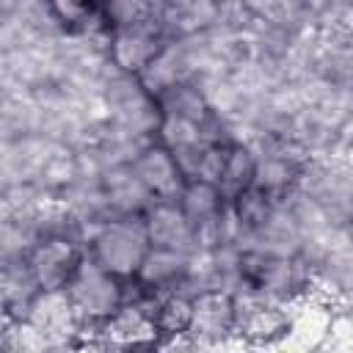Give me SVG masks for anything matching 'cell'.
Returning <instances> with one entry per match:
<instances>
[{
  "instance_id": "cell-1",
  "label": "cell",
  "mask_w": 353,
  "mask_h": 353,
  "mask_svg": "<svg viewBox=\"0 0 353 353\" xmlns=\"http://www.w3.org/2000/svg\"><path fill=\"white\" fill-rule=\"evenodd\" d=\"M63 290L77 312V320L102 323L121 306L119 276H113L97 262H80Z\"/></svg>"
},
{
  "instance_id": "cell-2",
  "label": "cell",
  "mask_w": 353,
  "mask_h": 353,
  "mask_svg": "<svg viewBox=\"0 0 353 353\" xmlns=\"http://www.w3.org/2000/svg\"><path fill=\"white\" fill-rule=\"evenodd\" d=\"M149 251V237L143 221H110L94 237V262L113 276H132Z\"/></svg>"
},
{
  "instance_id": "cell-3",
  "label": "cell",
  "mask_w": 353,
  "mask_h": 353,
  "mask_svg": "<svg viewBox=\"0 0 353 353\" xmlns=\"http://www.w3.org/2000/svg\"><path fill=\"white\" fill-rule=\"evenodd\" d=\"M287 328V306L262 292H248L245 298H234V334L251 342H281Z\"/></svg>"
},
{
  "instance_id": "cell-4",
  "label": "cell",
  "mask_w": 353,
  "mask_h": 353,
  "mask_svg": "<svg viewBox=\"0 0 353 353\" xmlns=\"http://www.w3.org/2000/svg\"><path fill=\"white\" fill-rule=\"evenodd\" d=\"M185 334L193 345H223V339L234 334V295L226 290H204L196 295Z\"/></svg>"
},
{
  "instance_id": "cell-5",
  "label": "cell",
  "mask_w": 353,
  "mask_h": 353,
  "mask_svg": "<svg viewBox=\"0 0 353 353\" xmlns=\"http://www.w3.org/2000/svg\"><path fill=\"white\" fill-rule=\"evenodd\" d=\"M25 320L50 342L58 345L61 339L72 336L77 331V312L66 295V290H39L33 301L28 303Z\"/></svg>"
},
{
  "instance_id": "cell-6",
  "label": "cell",
  "mask_w": 353,
  "mask_h": 353,
  "mask_svg": "<svg viewBox=\"0 0 353 353\" xmlns=\"http://www.w3.org/2000/svg\"><path fill=\"white\" fill-rule=\"evenodd\" d=\"M80 262L83 259H80V251L74 248V243H69L63 237H52V240L39 243L30 251L28 270L39 290H61L69 284V279L74 276Z\"/></svg>"
},
{
  "instance_id": "cell-7",
  "label": "cell",
  "mask_w": 353,
  "mask_h": 353,
  "mask_svg": "<svg viewBox=\"0 0 353 353\" xmlns=\"http://www.w3.org/2000/svg\"><path fill=\"white\" fill-rule=\"evenodd\" d=\"M132 171L141 179V185L160 199H174L182 190V168L174 160V154L163 146L143 149L141 157L135 160Z\"/></svg>"
},
{
  "instance_id": "cell-8",
  "label": "cell",
  "mask_w": 353,
  "mask_h": 353,
  "mask_svg": "<svg viewBox=\"0 0 353 353\" xmlns=\"http://www.w3.org/2000/svg\"><path fill=\"white\" fill-rule=\"evenodd\" d=\"M334 312L320 301H301L295 309H287V328L281 342L290 347H320Z\"/></svg>"
},
{
  "instance_id": "cell-9",
  "label": "cell",
  "mask_w": 353,
  "mask_h": 353,
  "mask_svg": "<svg viewBox=\"0 0 353 353\" xmlns=\"http://www.w3.org/2000/svg\"><path fill=\"white\" fill-rule=\"evenodd\" d=\"M149 245L157 248H188V243H193V226L185 218V212L176 204H154L143 221Z\"/></svg>"
},
{
  "instance_id": "cell-10",
  "label": "cell",
  "mask_w": 353,
  "mask_h": 353,
  "mask_svg": "<svg viewBox=\"0 0 353 353\" xmlns=\"http://www.w3.org/2000/svg\"><path fill=\"white\" fill-rule=\"evenodd\" d=\"M102 334L110 345H143L157 336L154 317L141 306H119L102 320Z\"/></svg>"
},
{
  "instance_id": "cell-11",
  "label": "cell",
  "mask_w": 353,
  "mask_h": 353,
  "mask_svg": "<svg viewBox=\"0 0 353 353\" xmlns=\"http://www.w3.org/2000/svg\"><path fill=\"white\" fill-rule=\"evenodd\" d=\"M154 55H157V39L146 30V25L116 30L110 44V58L124 72H143V66Z\"/></svg>"
},
{
  "instance_id": "cell-12",
  "label": "cell",
  "mask_w": 353,
  "mask_h": 353,
  "mask_svg": "<svg viewBox=\"0 0 353 353\" xmlns=\"http://www.w3.org/2000/svg\"><path fill=\"white\" fill-rule=\"evenodd\" d=\"M185 270H188V251L182 248H157V245H149V251L143 254L135 276L146 284V287H168L179 279H185Z\"/></svg>"
},
{
  "instance_id": "cell-13",
  "label": "cell",
  "mask_w": 353,
  "mask_h": 353,
  "mask_svg": "<svg viewBox=\"0 0 353 353\" xmlns=\"http://www.w3.org/2000/svg\"><path fill=\"white\" fill-rule=\"evenodd\" d=\"M254 171H256V157L245 146H232L223 154V168L218 176V190L226 199H234L245 188L254 185Z\"/></svg>"
},
{
  "instance_id": "cell-14",
  "label": "cell",
  "mask_w": 353,
  "mask_h": 353,
  "mask_svg": "<svg viewBox=\"0 0 353 353\" xmlns=\"http://www.w3.org/2000/svg\"><path fill=\"white\" fill-rule=\"evenodd\" d=\"M221 199H223V196H221L218 185L204 182V179H193V182L182 190V204H179V210L185 212V218L190 221V226H199V223H204V221H212V218L223 210Z\"/></svg>"
},
{
  "instance_id": "cell-15",
  "label": "cell",
  "mask_w": 353,
  "mask_h": 353,
  "mask_svg": "<svg viewBox=\"0 0 353 353\" xmlns=\"http://www.w3.org/2000/svg\"><path fill=\"white\" fill-rule=\"evenodd\" d=\"M212 17H215L212 0H168V3H165V19H168L176 30H182V33L199 30V28L207 25Z\"/></svg>"
},
{
  "instance_id": "cell-16",
  "label": "cell",
  "mask_w": 353,
  "mask_h": 353,
  "mask_svg": "<svg viewBox=\"0 0 353 353\" xmlns=\"http://www.w3.org/2000/svg\"><path fill=\"white\" fill-rule=\"evenodd\" d=\"M190 309H193V301H190V298L176 295V292L168 295V298L157 306V312L152 314L157 331L171 334V336L185 334V331H188V323H190Z\"/></svg>"
},
{
  "instance_id": "cell-17",
  "label": "cell",
  "mask_w": 353,
  "mask_h": 353,
  "mask_svg": "<svg viewBox=\"0 0 353 353\" xmlns=\"http://www.w3.org/2000/svg\"><path fill=\"white\" fill-rule=\"evenodd\" d=\"M152 11H154L152 0H110L108 3V17H110V22L119 30L121 28H141V25H146Z\"/></svg>"
},
{
  "instance_id": "cell-18",
  "label": "cell",
  "mask_w": 353,
  "mask_h": 353,
  "mask_svg": "<svg viewBox=\"0 0 353 353\" xmlns=\"http://www.w3.org/2000/svg\"><path fill=\"white\" fill-rule=\"evenodd\" d=\"M91 0H50V8L63 19V22H83L91 14Z\"/></svg>"
}]
</instances>
